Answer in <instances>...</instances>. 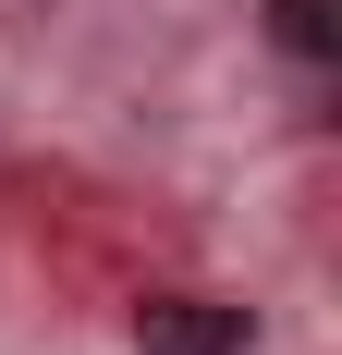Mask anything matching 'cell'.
I'll use <instances>...</instances> for the list:
<instances>
[{"mask_svg":"<svg viewBox=\"0 0 342 355\" xmlns=\"http://www.w3.org/2000/svg\"><path fill=\"white\" fill-rule=\"evenodd\" d=\"M135 355H244V319L208 306V294H159L135 319Z\"/></svg>","mask_w":342,"mask_h":355,"instance_id":"6da1fadb","label":"cell"},{"mask_svg":"<svg viewBox=\"0 0 342 355\" xmlns=\"http://www.w3.org/2000/svg\"><path fill=\"white\" fill-rule=\"evenodd\" d=\"M269 37L294 49V62H330V49H342V12H330V0H269Z\"/></svg>","mask_w":342,"mask_h":355,"instance_id":"7a4b0ae2","label":"cell"}]
</instances>
